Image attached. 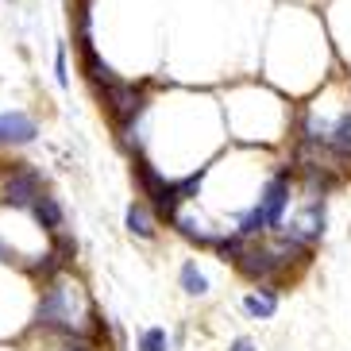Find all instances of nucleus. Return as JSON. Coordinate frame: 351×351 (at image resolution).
<instances>
[{
  "instance_id": "1",
  "label": "nucleus",
  "mask_w": 351,
  "mask_h": 351,
  "mask_svg": "<svg viewBox=\"0 0 351 351\" xmlns=\"http://www.w3.org/2000/svg\"><path fill=\"white\" fill-rule=\"evenodd\" d=\"M35 328L58 340H89L97 332V309L93 301L82 293V286L70 278L43 282L39 289V309H35Z\"/></svg>"
},
{
  "instance_id": "2",
  "label": "nucleus",
  "mask_w": 351,
  "mask_h": 351,
  "mask_svg": "<svg viewBox=\"0 0 351 351\" xmlns=\"http://www.w3.org/2000/svg\"><path fill=\"white\" fill-rule=\"evenodd\" d=\"M47 193V182H43V170L39 166H12L8 174H4V182H0V205L8 208H20V213H32L35 201Z\"/></svg>"
},
{
  "instance_id": "3",
  "label": "nucleus",
  "mask_w": 351,
  "mask_h": 351,
  "mask_svg": "<svg viewBox=\"0 0 351 351\" xmlns=\"http://www.w3.org/2000/svg\"><path fill=\"white\" fill-rule=\"evenodd\" d=\"M289 197H293V174H289V170H278V174L263 186V193H258V201H255V205L263 208V217H267L270 232L282 228L286 208H289Z\"/></svg>"
},
{
  "instance_id": "4",
  "label": "nucleus",
  "mask_w": 351,
  "mask_h": 351,
  "mask_svg": "<svg viewBox=\"0 0 351 351\" xmlns=\"http://www.w3.org/2000/svg\"><path fill=\"white\" fill-rule=\"evenodd\" d=\"M39 135V120L23 108H12V112H0V147H27L35 143Z\"/></svg>"
},
{
  "instance_id": "5",
  "label": "nucleus",
  "mask_w": 351,
  "mask_h": 351,
  "mask_svg": "<svg viewBox=\"0 0 351 351\" xmlns=\"http://www.w3.org/2000/svg\"><path fill=\"white\" fill-rule=\"evenodd\" d=\"M32 217H35V224H39L51 239H62L66 236V213H62V205H58V197L43 193L39 201H35Z\"/></svg>"
},
{
  "instance_id": "6",
  "label": "nucleus",
  "mask_w": 351,
  "mask_h": 351,
  "mask_svg": "<svg viewBox=\"0 0 351 351\" xmlns=\"http://www.w3.org/2000/svg\"><path fill=\"white\" fill-rule=\"evenodd\" d=\"M155 208L147 205L143 197H135L132 205H128V213H124V228L132 232L135 239H155Z\"/></svg>"
},
{
  "instance_id": "7",
  "label": "nucleus",
  "mask_w": 351,
  "mask_h": 351,
  "mask_svg": "<svg viewBox=\"0 0 351 351\" xmlns=\"http://www.w3.org/2000/svg\"><path fill=\"white\" fill-rule=\"evenodd\" d=\"M243 313L251 320H270L278 313V286H258L243 298Z\"/></svg>"
},
{
  "instance_id": "8",
  "label": "nucleus",
  "mask_w": 351,
  "mask_h": 351,
  "mask_svg": "<svg viewBox=\"0 0 351 351\" xmlns=\"http://www.w3.org/2000/svg\"><path fill=\"white\" fill-rule=\"evenodd\" d=\"M178 282H182V289H186L189 298H205L208 293V278H205V270L197 267V258H186V263H182Z\"/></svg>"
},
{
  "instance_id": "9",
  "label": "nucleus",
  "mask_w": 351,
  "mask_h": 351,
  "mask_svg": "<svg viewBox=\"0 0 351 351\" xmlns=\"http://www.w3.org/2000/svg\"><path fill=\"white\" fill-rule=\"evenodd\" d=\"M135 351H170V332L151 324V328L139 332V340H135Z\"/></svg>"
},
{
  "instance_id": "10",
  "label": "nucleus",
  "mask_w": 351,
  "mask_h": 351,
  "mask_svg": "<svg viewBox=\"0 0 351 351\" xmlns=\"http://www.w3.org/2000/svg\"><path fill=\"white\" fill-rule=\"evenodd\" d=\"M54 82L62 85V89H70V66H66V47H58V51H54Z\"/></svg>"
},
{
  "instance_id": "11",
  "label": "nucleus",
  "mask_w": 351,
  "mask_h": 351,
  "mask_svg": "<svg viewBox=\"0 0 351 351\" xmlns=\"http://www.w3.org/2000/svg\"><path fill=\"white\" fill-rule=\"evenodd\" d=\"M228 351H258V343L251 336H236V340L228 343Z\"/></svg>"
}]
</instances>
